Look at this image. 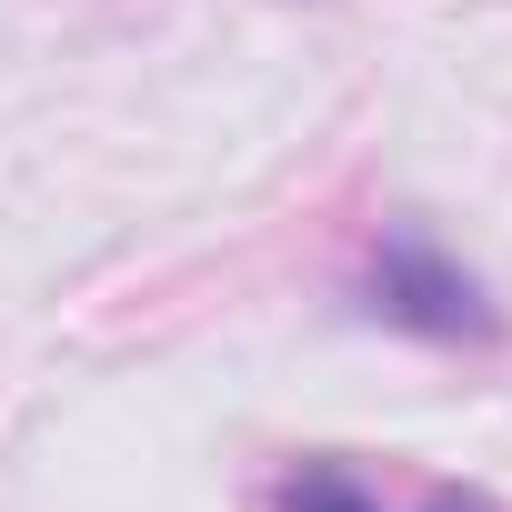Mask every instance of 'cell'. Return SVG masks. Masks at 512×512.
<instances>
[{
	"mask_svg": "<svg viewBox=\"0 0 512 512\" xmlns=\"http://www.w3.org/2000/svg\"><path fill=\"white\" fill-rule=\"evenodd\" d=\"M372 312L422 322V332H492V312H482L472 272H462V262H442V251H432V241H412V231H392V241H382V262H372Z\"/></svg>",
	"mask_w": 512,
	"mask_h": 512,
	"instance_id": "cell-1",
	"label": "cell"
},
{
	"mask_svg": "<svg viewBox=\"0 0 512 512\" xmlns=\"http://www.w3.org/2000/svg\"><path fill=\"white\" fill-rule=\"evenodd\" d=\"M282 512H382V502H372L352 472H332V462H322V472H302V482L282 492ZM432 512H472V502H432Z\"/></svg>",
	"mask_w": 512,
	"mask_h": 512,
	"instance_id": "cell-2",
	"label": "cell"
}]
</instances>
